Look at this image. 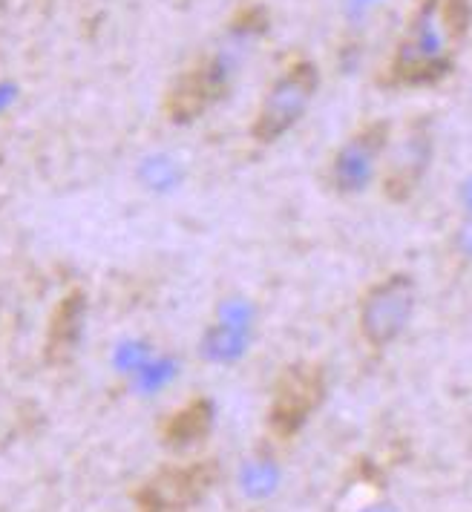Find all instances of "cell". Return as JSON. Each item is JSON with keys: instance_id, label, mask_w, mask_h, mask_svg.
I'll return each instance as SVG.
<instances>
[{"instance_id": "obj_1", "label": "cell", "mask_w": 472, "mask_h": 512, "mask_svg": "<svg viewBox=\"0 0 472 512\" xmlns=\"http://www.w3.org/2000/svg\"><path fill=\"white\" fill-rule=\"evenodd\" d=\"M472 0H415L392 44L378 84L392 93L441 87L470 44Z\"/></svg>"}, {"instance_id": "obj_2", "label": "cell", "mask_w": 472, "mask_h": 512, "mask_svg": "<svg viewBox=\"0 0 472 512\" xmlns=\"http://www.w3.org/2000/svg\"><path fill=\"white\" fill-rule=\"evenodd\" d=\"M268 29V18L260 6L239 9L225 29V41L208 52H199L190 64L170 78L162 93V116L173 127H188L222 104L239 78L245 47L254 44Z\"/></svg>"}, {"instance_id": "obj_3", "label": "cell", "mask_w": 472, "mask_h": 512, "mask_svg": "<svg viewBox=\"0 0 472 512\" xmlns=\"http://www.w3.org/2000/svg\"><path fill=\"white\" fill-rule=\"evenodd\" d=\"M323 87L320 64L308 55L291 58L277 75L265 84L260 101L254 107V116L248 124V136L257 147H274L288 133L300 127V121L314 107Z\"/></svg>"}, {"instance_id": "obj_4", "label": "cell", "mask_w": 472, "mask_h": 512, "mask_svg": "<svg viewBox=\"0 0 472 512\" xmlns=\"http://www.w3.org/2000/svg\"><path fill=\"white\" fill-rule=\"evenodd\" d=\"M421 303V288L415 274L389 271L372 280L354 305V328L360 343L369 351H386L398 346L403 334L415 323Z\"/></svg>"}, {"instance_id": "obj_5", "label": "cell", "mask_w": 472, "mask_h": 512, "mask_svg": "<svg viewBox=\"0 0 472 512\" xmlns=\"http://www.w3.org/2000/svg\"><path fill=\"white\" fill-rule=\"evenodd\" d=\"M395 133V121L369 118L360 121L334 144L320 170V185L334 199H357L378 187L383 159Z\"/></svg>"}, {"instance_id": "obj_6", "label": "cell", "mask_w": 472, "mask_h": 512, "mask_svg": "<svg viewBox=\"0 0 472 512\" xmlns=\"http://www.w3.org/2000/svg\"><path fill=\"white\" fill-rule=\"evenodd\" d=\"M435 156H438V130L432 116H412L401 127L395 124L378 182L383 202L409 205L429 179Z\"/></svg>"}, {"instance_id": "obj_7", "label": "cell", "mask_w": 472, "mask_h": 512, "mask_svg": "<svg viewBox=\"0 0 472 512\" xmlns=\"http://www.w3.org/2000/svg\"><path fill=\"white\" fill-rule=\"evenodd\" d=\"M329 395V374L317 360H294L283 366L274 383L271 397L265 406V426L277 441L297 438L323 406Z\"/></svg>"}, {"instance_id": "obj_8", "label": "cell", "mask_w": 472, "mask_h": 512, "mask_svg": "<svg viewBox=\"0 0 472 512\" xmlns=\"http://www.w3.org/2000/svg\"><path fill=\"white\" fill-rule=\"evenodd\" d=\"M219 464L211 458H196L188 464L165 466L153 472L142 487L136 489L133 501L139 512H190L219 481Z\"/></svg>"}, {"instance_id": "obj_9", "label": "cell", "mask_w": 472, "mask_h": 512, "mask_svg": "<svg viewBox=\"0 0 472 512\" xmlns=\"http://www.w3.org/2000/svg\"><path fill=\"white\" fill-rule=\"evenodd\" d=\"M87 317H90V297L84 288L72 285L55 300L47 317V328H44V343H41V354L49 369H61L72 363V357L84 343Z\"/></svg>"}, {"instance_id": "obj_10", "label": "cell", "mask_w": 472, "mask_h": 512, "mask_svg": "<svg viewBox=\"0 0 472 512\" xmlns=\"http://www.w3.org/2000/svg\"><path fill=\"white\" fill-rule=\"evenodd\" d=\"M213 429V403L208 397H190L179 409H173L165 415L159 426V438L167 449H190L196 443H202Z\"/></svg>"}]
</instances>
